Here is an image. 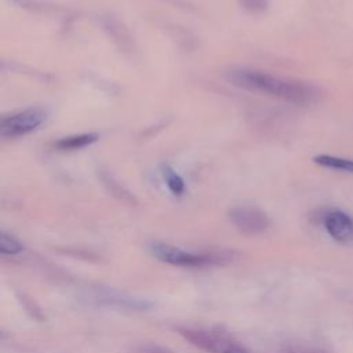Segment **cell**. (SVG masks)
I'll return each instance as SVG.
<instances>
[{"mask_svg": "<svg viewBox=\"0 0 353 353\" xmlns=\"http://www.w3.org/2000/svg\"><path fill=\"white\" fill-rule=\"evenodd\" d=\"M138 353H172L170 349L163 347L160 345H153V343H146L141 345L138 347Z\"/></svg>", "mask_w": 353, "mask_h": 353, "instance_id": "cell-13", "label": "cell"}, {"mask_svg": "<svg viewBox=\"0 0 353 353\" xmlns=\"http://www.w3.org/2000/svg\"><path fill=\"white\" fill-rule=\"evenodd\" d=\"M47 114L44 108L34 106L6 116L0 121V135L6 139L25 137L39 128L46 121Z\"/></svg>", "mask_w": 353, "mask_h": 353, "instance_id": "cell-4", "label": "cell"}, {"mask_svg": "<svg viewBox=\"0 0 353 353\" xmlns=\"http://www.w3.org/2000/svg\"><path fill=\"white\" fill-rule=\"evenodd\" d=\"M226 79L239 88L270 95L294 105H312L321 97V91L310 83L279 77L250 68H232L226 72Z\"/></svg>", "mask_w": 353, "mask_h": 353, "instance_id": "cell-1", "label": "cell"}, {"mask_svg": "<svg viewBox=\"0 0 353 353\" xmlns=\"http://www.w3.org/2000/svg\"><path fill=\"white\" fill-rule=\"evenodd\" d=\"M99 135L97 132H84V134H76V135H69L58 139L54 143V148L62 152H70V150H79L83 148H87L97 142Z\"/></svg>", "mask_w": 353, "mask_h": 353, "instance_id": "cell-7", "label": "cell"}, {"mask_svg": "<svg viewBox=\"0 0 353 353\" xmlns=\"http://www.w3.org/2000/svg\"><path fill=\"white\" fill-rule=\"evenodd\" d=\"M160 171L170 192L175 196H181L185 192V182L181 175H178L168 164H161Z\"/></svg>", "mask_w": 353, "mask_h": 353, "instance_id": "cell-9", "label": "cell"}, {"mask_svg": "<svg viewBox=\"0 0 353 353\" xmlns=\"http://www.w3.org/2000/svg\"><path fill=\"white\" fill-rule=\"evenodd\" d=\"M321 222L327 233L338 243H347L353 239V218L341 210H328L323 214Z\"/></svg>", "mask_w": 353, "mask_h": 353, "instance_id": "cell-6", "label": "cell"}, {"mask_svg": "<svg viewBox=\"0 0 353 353\" xmlns=\"http://www.w3.org/2000/svg\"><path fill=\"white\" fill-rule=\"evenodd\" d=\"M229 219L234 228L247 234H258L269 228V216L258 207L239 205L229 211Z\"/></svg>", "mask_w": 353, "mask_h": 353, "instance_id": "cell-5", "label": "cell"}, {"mask_svg": "<svg viewBox=\"0 0 353 353\" xmlns=\"http://www.w3.org/2000/svg\"><path fill=\"white\" fill-rule=\"evenodd\" d=\"M239 4L252 14L263 12L268 8V0H237Z\"/></svg>", "mask_w": 353, "mask_h": 353, "instance_id": "cell-11", "label": "cell"}, {"mask_svg": "<svg viewBox=\"0 0 353 353\" xmlns=\"http://www.w3.org/2000/svg\"><path fill=\"white\" fill-rule=\"evenodd\" d=\"M279 353H327L325 350L320 347H313V346H287L281 349Z\"/></svg>", "mask_w": 353, "mask_h": 353, "instance_id": "cell-12", "label": "cell"}, {"mask_svg": "<svg viewBox=\"0 0 353 353\" xmlns=\"http://www.w3.org/2000/svg\"><path fill=\"white\" fill-rule=\"evenodd\" d=\"M148 250L152 256L163 263L179 268H203L226 265L234 261L236 254L232 251H208L192 252L163 241H150Z\"/></svg>", "mask_w": 353, "mask_h": 353, "instance_id": "cell-2", "label": "cell"}, {"mask_svg": "<svg viewBox=\"0 0 353 353\" xmlns=\"http://www.w3.org/2000/svg\"><path fill=\"white\" fill-rule=\"evenodd\" d=\"M313 161L325 168L353 174V160L352 159L332 156V154H317L313 157Z\"/></svg>", "mask_w": 353, "mask_h": 353, "instance_id": "cell-8", "label": "cell"}, {"mask_svg": "<svg viewBox=\"0 0 353 353\" xmlns=\"http://www.w3.org/2000/svg\"><path fill=\"white\" fill-rule=\"evenodd\" d=\"M176 331L185 341L205 353H251L248 347L225 332L193 327H178Z\"/></svg>", "mask_w": 353, "mask_h": 353, "instance_id": "cell-3", "label": "cell"}, {"mask_svg": "<svg viewBox=\"0 0 353 353\" xmlns=\"http://www.w3.org/2000/svg\"><path fill=\"white\" fill-rule=\"evenodd\" d=\"M23 251V244L7 232L0 233V252L3 255H17Z\"/></svg>", "mask_w": 353, "mask_h": 353, "instance_id": "cell-10", "label": "cell"}]
</instances>
